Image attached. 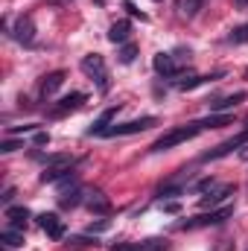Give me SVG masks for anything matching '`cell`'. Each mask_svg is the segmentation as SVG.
<instances>
[{
    "label": "cell",
    "instance_id": "1",
    "mask_svg": "<svg viewBox=\"0 0 248 251\" xmlns=\"http://www.w3.org/2000/svg\"><path fill=\"white\" fill-rule=\"evenodd\" d=\"M204 131V126L201 120H196V123H187V126H178V128H170L167 134H161L149 149L152 152H167V149H173V146H178V143H184V140H193L196 134H201Z\"/></svg>",
    "mask_w": 248,
    "mask_h": 251
},
{
    "label": "cell",
    "instance_id": "2",
    "mask_svg": "<svg viewBox=\"0 0 248 251\" xmlns=\"http://www.w3.org/2000/svg\"><path fill=\"white\" fill-rule=\"evenodd\" d=\"M234 216V207L231 204H225V207H219V210H210V213H198V216H193V219H184L178 228L181 231H193V228H207V225H222L225 219H231Z\"/></svg>",
    "mask_w": 248,
    "mask_h": 251
},
{
    "label": "cell",
    "instance_id": "3",
    "mask_svg": "<svg viewBox=\"0 0 248 251\" xmlns=\"http://www.w3.org/2000/svg\"><path fill=\"white\" fill-rule=\"evenodd\" d=\"M73 155H53V158H47V167H44V173H41V184H53V181H62L64 176L73 170Z\"/></svg>",
    "mask_w": 248,
    "mask_h": 251
},
{
    "label": "cell",
    "instance_id": "4",
    "mask_svg": "<svg viewBox=\"0 0 248 251\" xmlns=\"http://www.w3.org/2000/svg\"><path fill=\"white\" fill-rule=\"evenodd\" d=\"M82 70L97 82V88H99V91H108V70H105V59H102L99 53L85 56V59H82Z\"/></svg>",
    "mask_w": 248,
    "mask_h": 251
},
{
    "label": "cell",
    "instance_id": "5",
    "mask_svg": "<svg viewBox=\"0 0 248 251\" xmlns=\"http://www.w3.org/2000/svg\"><path fill=\"white\" fill-rule=\"evenodd\" d=\"M240 146H248V128H246V131H240V134H234L231 140H222L219 146L207 149V152L201 155V161H219V158L231 155V152H234V149H240Z\"/></svg>",
    "mask_w": 248,
    "mask_h": 251
},
{
    "label": "cell",
    "instance_id": "6",
    "mask_svg": "<svg viewBox=\"0 0 248 251\" xmlns=\"http://www.w3.org/2000/svg\"><path fill=\"white\" fill-rule=\"evenodd\" d=\"M149 126H155V117H140V120H128V123H120V126H111L105 134L108 137H120V134H137V131H146Z\"/></svg>",
    "mask_w": 248,
    "mask_h": 251
},
{
    "label": "cell",
    "instance_id": "7",
    "mask_svg": "<svg viewBox=\"0 0 248 251\" xmlns=\"http://www.w3.org/2000/svg\"><path fill=\"white\" fill-rule=\"evenodd\" d=\"M38 225H41V231H44L50 240H62L64 237V222L56 213H41V216H38Z\"/></svg>",
    "mask_w": 248,
    "mask_h": 251
},
{
    "label": "cell",
    "instance_id": "8",
    "mask_svg": "<svg viewBox=\"0 0 248 251\" xmlns=\"http://www.w3.org/2000/svg\"><path fill=\"white\" fill-rule=\"evenodd\" d=\"M117 114H120V105H111V108H105V111L97 117V123L88 128V137H94V134H105V131L111 128V120H114Z\"/></svg>",
    "mask_w": 248,
    "mask_h": 251
},
{
    "label": "cell",
    "instance_id": "9",
    "mask_svg": "<svg viewBox=\"0 0 248 251\" xmlns=\"http://www.w3.org/2000/svg\"><path fill=\"white\" fill-rule=\"evenodd\" d=\"M12 38L21 41V44H32L35 41V26H32V18H21L12 29Z\"/></svg>",
    "mask_w": 248,
    "mask_h": 251
},
{
    "label": "cell",
    "instance_id": "10",
    "mask_svg": "<svg viewBox=\"0 0 248 251\" xmlns=\"http://www.w3.org/2000/svg\"><path fill=\"white\" fill-rule=\"evenodd\" d=\"M82 102H85V94H79V91L67 94V97H62V100L56 102V108H53V117H62V114H67V111H76Z\"/></svg>",
    "mask_w": 248,
    "mask_h": 251
},
{
    "label": "cell",
    "instance_id": "11",
    "mask_svg": "<svg viewBox=\"0 0 248 251\" xmlns=\"http://www.w3.org/2000/svg\"><path fill=\"white\" fill-rule=\"evenodd\" d=\"M243 100H246V94H243V91H237V94H231V97H222V100L210 102V114H225V111L237 108V105H240Z\"/></svg>",
    "mask_w": 248,
    "mask_h": 251
},
{
    "label": "cell",
    "instance_id": "12",
    "mask_svg": "<svg viewBox=\"0 0 248 251\" xmlns=\"http://www.w3.org/2000/svg\"><path fill=\"white\" fill-rule=\"evenodd\" d=\"M152 67H155L161 76H175V73H178V64L173 59V53H158V56L152 59Z\"/></svg>",
    "mask_w": 248,
    "mask_h": 251
},
{
    "label": "cell",
    "instance_id": "13",
    "mask_svg": "<svg viewBox=\"0 0 248 251\" xmlns=\"http://www.w3.org/2000/svg\"><path fill=\"white\" fill-rule=\"evenodd\" d=\"M231 193H237V187L234 184H222V187H213L210 190V196H201V207H213V204H219V201H225Z\"/></svg>",
    "mask_w": 248,
    "mask_h": 251
},
{
    "label": "cell",
    "instance_id": "14",
    "mask_svg": "<svg viewBox=\"0 0 248 251\" xmlns=\"http://www.w3.org/2000/svg\"><path fill=\"white\" fill-rule=\"evenodd\" d=\"M62 82H64V70H53V73H47L44 82H41V97H44V100L53 97V94L62 88Z\"/></svg>",
    "mask_w": 248,
    "mask_h": 251
},
{
    "label": "cell",
    "instance_id": "15",
    "mask_svg": "<svg viewBox=\"0 0 248 251\" xmlns=\"http://www.w3.org/2000/svg\"><path fill=\"white\" fill-rule=\"evenodd\" d=\"M85 204H88V210H94V213H108V210H111V201H108L99 190H91L88 199H85Z\"/></svg>",
    "mask_w": 248,
    "mask_h": 251
},
{
    "label": "cell",
    "instance_id": "16",
    "mask_svg": "<svg viewBox=\"0 0 248 251\" xmlns=\"http://www.w3.org/2000/svg\"><path fill=\"white\" fill-rule=\"evenodd\" d=\"M128 35H131V24H128V21H117V24H111V29H108V41H111V44H125Z\"/></svg>",
    "mask_w": 248,
    "mask_h": 251
},
{
    "label": "cell",
    "instance_id": "17",
    "mask_svg": "<svg viewBox=\"0 0 248 251\" xmlns=\"http://www.w3.org/2000/svg\"><path fill=\"white\" fill-rule=\"evenodd\" d=\"M6 219H9V225H12V228H24V225H26V219H29V210H26V207H21V204H18V207H15V204H9V207H6Z\"/></svg>",
    "mask_w": 248,
    "mask_h": 251
},
{
    "label": "cell",
    "instance_id": "18",
    "mask_svg": "<svg viewBox=\"0 0 248 251\" xmlns=\"http://www.w3.org/2000/svg\"><path fill=\"white\" fill-rule=\"evenodd\" d=\"M0 243L3 246H9V249H21L24 246V228H6L3 234H0Z\"/></svg>",
    "mask_w": 248,
    "mask_h": 251
},
{
    "label": "cell",
    "instance_id": "19",
    "mask_svg": "<svg viewBox=\"0 0 248 251\" xmlns=\"http://www.w3.org/2000/svg\"><path fill=\"white\" fill-rule=\"evenodd\" d=\"M167 249H170V243L164 237H152V240L137 243V251H167Z\"/></svg>",
    "mask_w": 248,
    "mask_h": 251
},
{
    "label": "cell",
    "instance_id": "20",
    "mask_svg": "<svg viewBox=\"0 0 248 251\" xmlns=\"http://www.w3.org/2000/svg\"><path fill=\"white\" fill-rule=\"evenodd\" d=\"M79 201H82V190H79V187H73L70 193L64 190L62 196H59V207H76Z\"/></svg>",
    "mask_w": 248,
    "mask_h": 251
},
{
    "label": "cell",
    "instance_id": "21",
    "mask_svg": "<svg viewBox=\"0 0 248 251\" xmlns=\"http://www.w3.org/2000/svg\"><path fill=\"white\" fill-rule=\"evenodd\" d=\"M201 3H204V0H178V15H181V18H193V15L201 9Z\"/></svg>",
    "mask_w": 248,
    "mask_h": 251
},
{
    "label": "cell",
    "instance_id": "22",
    "mask_svg": "<svg viewBox=\"0 0 248 251\" xmlns=\"http://www.w3.org/2000/svg\"><path fill=\"white\" fill-rule=\"evenodd\" d=\"M207 79H210V76H187V79H178V82H175V88H178V91H193V88H198V85L207 82Z\"/></svg>",
    "mask_w": 248,
    "mask_h": 251
},
{
    "label": "cell",
    "instance_id": "23",
    "mask_svg": "<svg viewBox=\"0 0 248 251\" xmlns=\"http://www.w3.org/2000/svg\"><path fill=\"white\" fill-rule=\"evenodd\" d=\"M117 56H120V62H123V64H131V62H134V56H137V47H134V44H123Z\"/></svg>",
    "mask_w": 248,
    "mask_h": 251
},
{
    "label": "cell",
    "instance_id": "24",
    "mask_svg": "<svg viewBox=\"0 0 248 251\" xmlns=\"http://www.w3.org/2000/svg\"><path fill=\"white\" fill-rule=\"evenodd\" d=\"M231 41H234V44H248V24L237 26V29L231 32Z\"/></svg>",
    "mask_w": 248,
    "mask_h": 251
},
{
    "label": "cell",
    "instance_id": "25",
    "mask_svg": "<svg viewBox=\"0 0 248 251\" xmlns=\"http://www.w3.org/2000/svg\"><path fill=\"white\" fill-rule=\"evenodd\" d=\"M15 149H21V140H3V143H0V152H3V155H9V152H15Z\"/></svg>",
    "mask_w": 248,
    "mask_h": 251
},
{
    "label": "cell",
    "instance_id": "26",
    "mask_svg": "<svg viewBox=\"0 0 248 251\" xmlns=\"http://www.w3.org/2000/svg\"><path fill=\"white\" fill-rule=\"evenodd\" d=\"M32 140H35V146H47V143H50V134H47V131H35Z\"/></svg>",
    "mask_w": 248,
    "mask_h": 251
},
{
    "label": "cell",
    "instance_id": "27",
    "mask_svg": "<svg viewBox=\"0 0 248 251\" xmlns=\"http://www.w3.org/2000/svg\"><path fill=\"white\" fill-rule=\"evenodd\" d=\"M213 187H216V181H213V178H204V181H198V184H196L198 193H207V190H213Z\"/></svg>",
    "mask_w": 248,
    "mask_h": 251
},
{
    "label": "cell",
    "instance_id": "28",
    "mask_svg": "<svg viewBox=\"0 0 248 251\" xmlns=\"http://www.w3.org/2000/svg\"><path fill=\"white\" fill-rule=\"evenodd\" d=\"M123 9H128V12H131V15H140V18H143V21H146V15H143V12H140V9H137V6H134V3H131V0H125V3H123Z\"/></svg>",
    "mask_w": 248,
    "mask_h": 251
},
{
    "label": "cell",
    "instance_id": "29",
    "mask_svg": "<svg viewBox=\"0 0 248 251\" xmlns=\"http://www.w3.org/2000/svg\"><path fill=\"white\" fill-rule=\"evenodd\" d=\"M111 251H137V246H131V243H117V246H111Z\"/></svg>",
    "mask_w": 248,
    "mask_h": 251
},
{
    "label": "cell",
    "instance_id": "30",
    "mask_svg": "<svg viewBox=\"0 0 248 251\" xmlns=\"http://www.w3.org/2000/svg\"><path fill=\"white\" fill-rule=\"evenodd\" d=\"M105 228H108V222H97V225L88 228V234H99V231H105Z\"/></svg>",
    "mask_w": 248,
    "mask_h": 251
},
{
    "label": "cell",
    "instance_id": "31",
    "mask_svg": "<svg viewBox=\"0 0 248 251\" xmlns=\"http://www.w3.org/2000/svg\"><path fill=\"white\" fill-rule=\"evenodd\" d=\"M164 210H167V213H178L181 204H178V201H170V204H164Z\"/></svg>",
    "mask_w": 248,
    "mask_h": 251
},
{
    "label": "cell",
    "instance_id": "32",
    "mask_svg": "<svg viewBox=\"0 0 248 251\" xmlns=\"http://www.w3.org/2000/svg\"><path fill=\"white\" fill-rule=\"evenodd\" d=\"M12 196H15V190H12V187H6V193H3V196H0V199H3V204H6V207H9V201H12Z\"/></svg>",
    "mask_w": 248,
    "mask_h": 251
},
{
    "label": "cell",
    "instance_id": "33",
    "mask_svg": "<svg viewBox=\"0 0 248 251\" xmlns=\"http://www.w3.org/2000/svg\"><path fill=\"white\" fill-rule=\"evenodd\" d=\"M237 6H248V0H237Z\"/></svg>",
    "mask_w": 248,
    "mask_h": 251
},
{
    "label": "cell",
    "instance_id": "34",
    "mask_svg": "<svg viewBox=\"0 0 248 251\" xmlns=\"http://www.w3.org/2000/svg\"><path fill=\"white\" fill-rule=\"evenodd\" d=\"M50 3H67V0H50Z\"/></svg>",
    "mask_w": 248,
    "mask_h": 251
},
{
    "label": "cell",
    "instance_id": "35",
    "mask_svg": "<svg viewBox=\"0 0 248 251\" xmlns=\"http://www.w3.org/2000/svg\"><path fill=\"white\" fill-rule=\"evenodd\" d=\"M246 128H248V114H246Z\"/></svg>",
    "mask_w": 248,
    "mask_h": 251
}]
</instances>
